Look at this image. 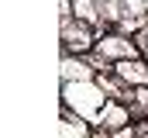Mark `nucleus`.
<instances>
[{"instance_id":"obj_1","label":"nucleus","mask_w":148,"mask_h":138,"mask_svg":"<svg viewBox=\"0 0 148 138\" xmlns=\"http://www.w3.org/2000/svg\"><path fill=\"white\" fill-rule=\"evenodd\" d=\"M62 38H66V48L69 52H86L90 45H93V38H90V31L86 28H73V21H62Z\"/></svg>"},{"instance_id":"obj_2","label":"nucleus","mask_w":148,"mask_h":138,"mask_svg":"<svg viewBox=\"0 0 148 138\" xmlns=\"http://www.w3.org/2000/svg\"><path fill=\"white\" fill-rule=\"evenodd\" d=\"M121 79H134V83H148V66H141V62H117V69H114Z\"/></svg>"},{"instance_id":"obj_3","label":"nucleus","mask_w":148,"mask_h":138,"mask_svg":"<svg viewBox=\"0 0 148 138\" xmlns=\"http://www.w3.org/2000/svg\"><path fill=\"white\" fill-rule=\"evenodd\" d=\"M93 10H97L93 0H76V14H79V21H93V17H97Z\"/></svg>"}]
</instances>
